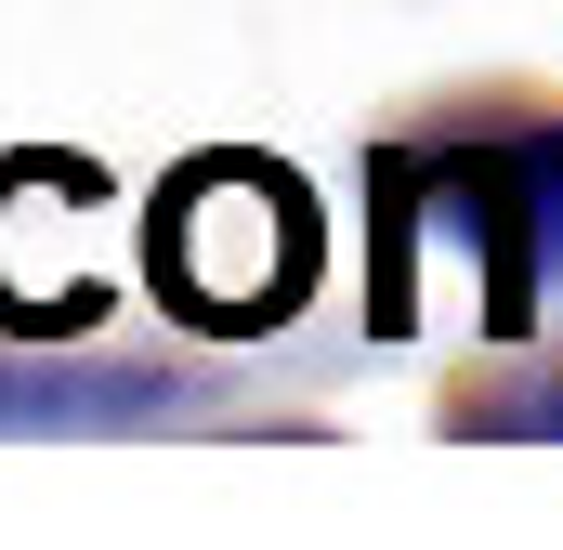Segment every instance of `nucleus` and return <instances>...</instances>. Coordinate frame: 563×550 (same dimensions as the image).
I'll list each match as a JSON object with an SVG mask.
<instances>
[{
  "instance_id": "f257e3e1",
  "label": "nucleus",
  "mask_w": 563,
  "mask_h": 550,
  "mask_svg": "<svg viewBox=\"0 0 563 550\" xmlns=\"http://www.w3.org/2000/svg\"><path fill=\"white\" fill-rule=\"evenodd\" d=\"M157 288L197 328H263L314 288V197L276 157H197L157 197Z\"/></svg>"
},
{
  "instance_id": "f03ea898",
  "label": "nucleus",
  "mask_w": 563,
  "mask_h": 550,
  "mask_svg": "<svg viewBox=\"0 0 563 550\" xmlns=\"http://www.w3.org/2000/svg\"><path fill=\"white\" fill-rule=\"evenodd\" d=\"M184 407L170 367H66V354H0V432H119Z\"/></svg>"
},
{
  "instance_id": "7ed1b4c3",
  "label": "nucleus",
  "mask_w": 563,
  "mask_h": 550,
  "mask_svg": "<svg viewBox=\"0 0 563 550\" xmlns=\"http://www.w3.org/2000/svg\"><path fill=\"white\" fill-rule=\"evenodd\" d=\"M472 432H563V367L525 381V394H498V407H472Z\"/></svg>"
}]
</instances>
